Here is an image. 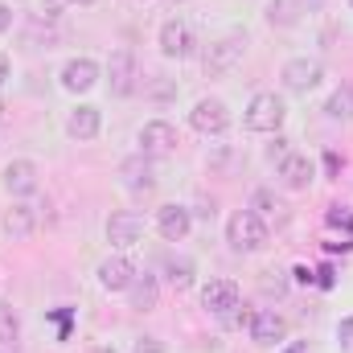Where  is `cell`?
Wrapping results in <instances>:
<instances>
[{
	"label": "cell",
	"mask_w": 353,
	"mask_h": 353,
	"mask_svg": "<svg viewBox=\"0 0 353 353\" xmlns=\"http://www.w3.org/2000/svg\"><path fill=\"white\" fill-rule=\"evenodd\" d=\"M226 243L234 251H259V247H267V222L251 210H239L226 222Z\"/></svg>",
	"instance_id": "6da1fadb"
},
{
	"label": "cell",
	"mask_w": 353,
	"mask_h": 353,
	"mask_svg": "<svg viewBox=\"0 0 353 353\" xmlns=\"http://www.w3.org/2000/svg\"><path fill=\"white\" fill-rule=\"evenodd\" d=\"M283 115H288L283 99H279L275 90H263V94H255V99H251V107H247L243 123H247L251 132H279Z\"/></svg>",
	"instance_id": "7a4b0ae2"
},
{
	"label": "cell",
	"mask_w": 353,
	"mask_h": 353,
	"mask_svg": "<svg viewBox=\"0 0 353 353\" xmlns=\"http://www.w3.org/2000/svg\"><path fill=\"white\" fill-rule=\"evenodd\" d=\"M243 54H247V37H222L205 50L201 66H205V74H226L243 62Z\"/></svg>",
	"instance_id": "3957f363"
},
{
	"label": "cell",
	"mask_w": 353,
	"mask_h": 353,
	"mask_svg": "<svg viewBox=\"0 0 353 353\" xmlns=\"http://www.w3.org/2000/svg\"><path fill=\"white\" fill-rule=\"evenodd\" d=\"M189 123H193V132H201V136H218V132L230 128V111H226L222 99H201V103L189 111Z\"/></svg>",
	"instance_id": "277c9868"
},
{
	"label": "cell",
	"mask_w": 353,
	"mask_h": 353,
	"mask_svg": "<svg viewBox=\"0 0 353 353\" xmlns=\"http://www.w3.org/2000/svg\"><path fill=\"white\" fill-rule=\"evenodd\" d=\"M140 239H144V218H140V214L119 210V214L107 218V243H111V247L128 251V247H136Z\"/></svg>",
	"instance_id": "5b68a950"
},
{
	"label": "cell",
	"mask_w": 353,
	"mask_h": 353,
	"mask_svg": "<svg viewBox=\"0 0 353 353\" xmlns=\"http://www.w3.org/2000/svg\"><path fill=\"white\" fill-rule=\"evenodd\" d=\"M176 148V128L165 123V119H152L140 128V152L144 157H169Z\"/></svg>",
	"instance_id": "8992f818"
},
{
	"label": "cell",
	"mask_w": 353,
	"mask_h": 353,
	"mask_svg": "<svg viewBox=\"0 0 353 353\" xmlns=\"http://www.w3.org/2000/svg\"><path fill=\"white\" fill-rule=\"evenodd\" d=\"M107 87L111 94H132L136 90V58L132 50H115L107 62Z\"/></svg>",
	"instance_id": "52a82bcc"
},
{
	"label": "cell",
	"mask_w": 353,
	"mask_h": 353,
	"mask_svg": "<svg viewBox=\"0 0 353 353\" xmlns=\"http://www.w3.org/2000/svg\"><path fill=\"white\" fill-rule=\"evenodd\" d=\"M161 50H165V58H189L193 50H197V41H193V29L185 25V21H165L161 25Z\"/></svg>",
	"instance_id": "ba28073f"
},
{
	"label": "cell",
	"mask_w": 353,
	"mask_h": 353,
	"mask_svg": "<svg viewBox=\"0 0 353 353\" xmlns=\"http://www.w3.org/2000/svg\"><path fill=\"white\" fill-rule=\"evenodd\" d=\"M321 79H325V66L316 58H292L283 66V87L288 90H312Z\"/></svg>",
	"instance_id": "9c48e42d"
},
{
	"label": "cell",
	"mask_w": 353,
	"mask_h": 353,
	"mask_svg": "<svg viewBox=\"0 0 353 353\" xmlns=\"http://www.w3.org/2000/svg\"><path fill=\"white\" fill-rule=\"evenodd\" d=\"M201 304L210 308V312H234L239 308V283L234 279H214V283H205L201 288Z\"/></svg>",
	"instance_id": "30bf717a"
},
{
	"label": "cell",
	"mask_w": 353,
	"mask_h": 353,
	"mask_svg": "<svg viewBox=\"0 0 353 353\" xmlns=\"http://www.w3.org/2000/svg\"><path fill=\"white\" fill-rule=\"evenodd\" d=\"M132 279H136V267L128 263L123 255H111V259L99 263V283H103L107 292H128Z\"/></svg>",
	"instance_id": "8fae6325"
},
{
	"label": "cell",
	"mask_w": 353,
	"mask_h": 353,
	"mask_svg": "<svg viewBox=\"0 0 353 353\" xmlns=\"http://www.w3.org/2000/svg\"><path fill=\"white\" fill-rule=\"evenodd\" d=\"M312 176H316V165H312L308 157H300V152H288V157L279 161V181H283L288 189H308Z\"/></svg>",
	"instance_id": "7c38bea8"
},
{
	"label": "cell",
	"mask_w": 353,
	"mask_h": 353,
	"mask_svg": "<svg viewBox=\"0 0 353 353\" xmlns=\"http://www.w3.org/2000/svg\"><path fill=\"white\" fill-rule=\"evenodd\" d=\"M288 337V321L279 316V312H255L251 316V341H259V345H275V341H283Z\"/></svg>",
	"instance_id": "4fadbf2b"
},
{
	"label": "cell",
	"mask_w": 353,
	"mask_h": 353,
	"mask_svg": "<svg viewBox=\"0 0 353 353\" xmlns=\"http://www.w3.org/2000/svg\"><path fill=\"white\" fill-rule=\"evenodd\" d=\"M4 185H8L12 197L37 193V165H33V161H12V165L4 169Z\"/></svg>",
	"instance_id": "5bb4252c"
},
{
	"label": "cell",
	"mask_w": 353,
	"mask_h": 353,
	"mask_svg": "<svg viewBox=\"0 0 353 353\" xmlns=\"http://www.w3.org/2000/svg\"><path fill=\"white\" fill-rule=\"evenodd\" d=\"M189 226H193V218H189L185 205H161V214H157V230H161L169 243H181V239L189 234Z\"/></svg>",
	"instance_id": "9a60e30c"
},
{
	"label": "cell",
	"mask_w": 353,
	"mask_h": 353,
	"mask_svg": "<svg viewBox=\"0 0 353 353\" xmlns=\"http://www.w3.org/2000/svg\"><path fill=\"white\" fill-rule=\"evenodd\" d=\"M4 230H8L12 239H25V234H33V230H37V205H29V201H17L12 210H4Z\"/></svg>",
	"instance_id": "2e32d148"
},
{
	"label": "cell",
	"mask_w": 353,
	"mask_h": 353,
	"mask_svg": "<svg viewBox=\"0 0 353 353\" xmlns=\"http://www.w3.org/2000/svg\"><path fill=\"white\" fill-rule=\"evenodd\" d=\"M94 83H99V66H94L90 58L66 62V70H62V87L66 90H90Z\"/></svg>",
	"instance_id": "e0dca14e"
},
{
	"label": "cell",
	"mask_w": 353,
	"mask_h": 353,
	"mask_svg": "<svg viewBox=\"0 0 353 353\" xmlns=\"http://www.w3.org/2000/svg\"><path fill=\"white\" fill-rule=\"evenodd\" d=\"M99 107H90V103H83V107H74L70 111V119H66V132L74 136V140H94L99 136Z\"/></svg>",
	"instance_id": "ac0fdd59"
},
{
	"label": "cell",
	"mask_w": 353,
	"mask_h": 353,
	"mask_svg": "<svg viewBox=\"0 0 353 353\" xmlns=\"http://www.w3.org/2000/svg\"><path fill=\"white\" fill-rule=\"evenodd\" d=\"M128 292H132V308H136V312H152V308H157V296H161V292H157V279H152V275H136Z\"/></svg>",
	"instance_id": "d6986e66"
},
{
	"label": "cell",
	"mask_w": 353,
	"mask_h": 353,
	"mask_svg": "<svg viewBox=\"0 0 353 353\" xmlns=\"http://www.w3.org/2000/svg\"><path fill=\"white\" fill-rule=\"evenodd\" d=\"M251 214H259V218H283V201L271 193V189H255L251 193Z\"/></svg>",
	"instance_id": "ffe728a7"
},
{
	"label": "cell",
	"mask_w": 353,
	"mask_h": 353,
	"mask_svg": "<svg viewBox=\"0 0 353 353\" xmlns=\"http://www.w3.org/2000/svg\"><path fill=\"white\" fill-rule=\"evenodd\" d=\"M325 111H329L333 119H353V90L350 87H337L333 94H329Z\"/></svg>",
	"instance_id": "44dd1931"
},
{
	"label": "cell",
	"mask_w": 353,
	"mask_h": 353,
	"mask_svg": "<svg viewBox=\"0 0 353 353\" xmlns=\"http://www.w3.org/2000/svg\"><path fill=\"white\" fill-rule=\"evenodd\" d=\"M21 337V316L12 304H0V345H12Z\"/></svg>",
	"instance_id": "7402d4cb"
},
{
	"label": "cell",
	"mask_w": 353,
	"mask_h": 353,
	"mask_svg": "<svg viewBox=\"0 0 353 353\" xmlns=\"http://www.w3.org/2000/svg\"><path fill=\"white\" fill-rule=\"evenodd\" d=\"M123 176H128V185H132L136 193H140V189L148 193V189L157 185V181H152V169H148V161H144V165H140V161H128V165H123Z\"/></svg>",
	"instance_id": "603a6c76"
},
{
	"label": "cell",
	"mask_w": 353,
	"mask_h": 353,
	"mask_svg": "<svg viewBox=\"0 0 353 353\" xmlns=\"http://www.w3.org/2000/svg\"><path fill=\"white\" fill-rule=\"evenodd\" d=\"M165 271H169V283H173L176 292H185V288L193 283V259H185V255H181V259H169Z\"/></svg>",
	"instance_id": "cb8c5ba5"
},
{
	"label": "cell",
	"mask_w": 353,
	"mask_h": 353,
	"mask_svg": "<svg viewBox=\"0 0 353 353\" xmlns=\"http://www.w3.org/2000/svg\"><path fill=\"white\" fill-rule=\"evenodd\" d=\"M329 222H333V226H345V230H353V218L341 210V205H337V210H329Z\"/></svg>",
	"instance_id": "d4e9b609"
},
{
	"label": "cell",
	"mask_w": 353,
	"mask_h": 353,
	"mask_svg": "<svg viewBox=\"0 0 353 353\" xmlns=\"http://www.w3.org/2000/svg\"><path fill=\"white\" fill-rule=\"evenodd\" d=\"M136 353H165V350H161V341H152V337H140V341H136Z\"/></svg>",
	"instance_id": "484cf974"
},
{
	"label": "cell",
	"mask_w": 353,
	"mask_h": 353,
	"mask_svg": "<svg viewBox=\"0 0 353 353\" xmlns=\"http://www.w3.org/2000/svg\"><path fill=\"white\" fill-rule=\"evenodd\" d=\"M283 157H288V140H275L271 144V161H283Z\"/></svg>",
	"instance_id": "4316f807"
},
{
	"label": "cell",
	"mask_w": 353,
	"mask_h": 353,
	"mask_svg": "<svg viewBox=\"0 0 353 353\" xmlns=\"http://www.w3.org/2000/svg\"><path fill=\"white\" fill-rule=\"evenodd\" d=\"M37 4H41L46 17H58V8H62V0H37Z\"/></svg>",
	"instance_id": "83f0119b"
},
{
	"label": "cell",
	"mask_w": 353,
	"mask_h": 353,
	"mask_svg": "<svg viewBox=\"0 0 353 353\" xmlns=\"http://www.w3.org/2000/svg\"><path fill=\"white\" fill-rule=\"evenodd\" d=\"M8 25H12V8H8V4H0V33H4Z\"/></svg>",
	"instance_id": "f1b7e54d"
},
{
	"label": "cell",
	"mask_w": 353,
	"mask_h": 353,
	"mask_svg": "<svg viewBox=\"0 0 353 353\" xmlns=\"http://www.w3.org/2000/svg\"><path fill=\"white\" fill-rule=\"evenodd\" d=\"M8 74H12V66H8V58H4V54H0V87H4V83H8Z\"/></svg>",
	"instance_id": "f546056e"
},
{
	"label": "cell",
	"mask_w": 353,
	"mask_h": 353,
	"mask_svg": "<svg viewBox=\"0 0 353 353\" xmlns=\"http://www.w3.org/2000/svg\"><path fill=\"white\" fill-rule=\"evenodd\" d=\"M283 353H308V345H304V341H296L292 350H283Z\"/></svg>",
	"instance_id": "4dcf8cb0"
},
{
	"label": "cell",
	"mask_w": 353,
	"mask_h": 353,
	"mask_svg": "<svg viewBox=\"0 0 353 353\" xmlns=\"http://www.w3.org/2000/svg\"><path fill=\"white\" fill-rule=\"evenodd\" d=\"M90 353H115V350L111 345H99V350H90Z\"/></svg>",
	"instance_id": "1f68e13d"
},
{
	"label": "cell",
	"mask_w": 353,
	"mask_h": 353,
	"mask_svg": "<svg viewBox=\"0 0 353 353\" xmlns=\"http://www.w3.org/2000/svg\"><path fill=\"white\" fill-rule=\"evenodd\" d=\"M74 4H94V0H74Z\"/></svg>",
	"instance_id": "d6a6232c"
}]
</instances>
